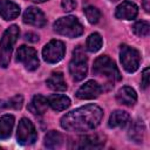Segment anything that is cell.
Returning a JSON list of instances; mask_svg holds the SVG:
<instances>
[{
	"instance_id": "484cf974",
	"label": "cell",
	"mask_w": 150,
	"mask_h": 150,
	"mask_svg": "<svg viewBox=\"0 0 150 150\" xmlns=\"http://www.w3.org/2000/svg\"><path fill=\"white\" fill-rule=\"evenodd\" d=\"M84 14L87 16V20L90 22V23H97L101 19V12L94 7V6H88L84 8Z\"/></svg>"
},
{
	"instance_id": "7a4b0ae2",
	"label": "cell",
	"mask_w": 150,
	"mask_h": 150,
	"mask_svg": "<svg viewBox=\"0 0 150 150\" xmlns=\"http://www.w3.org/2000/svg\"><path fill=\"white\" fill-rule=\"evenodd\" d=\"M19 35L20 29L16 25H12L4 32L2 38L0 40V67L6 68L9 64L12 50Z\"/></svg>"
},
{
	"instance_id": "8fae6325",
	"label": "cell",
	"mask_w": 150,
	"mask_h": 150,
	"mask_svg": "<svg viewBox=\"0 0 150 150\" xmlns=\"http://www.w3.org/2000/svg\"><path fill=\"white\" fill-rule=\"evenodd\" d=\"M23 22L28 23L30 26H35V27H43L47 23L46 16L43 14V12L41 9H39L38 7H28L25 13H23Z\"/></svg>"
},
{
	"instance_id": "7c38bea8",
	"label": "cell",
	"mask_w": 150,
	"mask_h": 150,
	"mask_svg": "<svg viewBox=\"0 0 150 150\" xmlns=\"http://www.w3.org/2000/svg\"><path fill=\"white\" fill-rule=\"evenodd\" d=\"M138 7L131 1H123L116 7L115 16L121 20H132L137 16Z\"/></svg>"
},
{
	"instance_id": "52a82bcc",
	"label": "cell",
	"mask_w": 150,
	"mask_h": 150,
	"mask_svg": "<svg viewBox=\"0 0 150 150\" xmlns=\"http://www.w3.org/2000/svg\"><path fill=\"white\" fill-rule=\"evenodd\" d=\"M16 138H18V142L22 145H29L36 141L38 132L30 120L25 118V117L20 120L19 125H18Z\"/></svg>"
},
{
	"instance_id": "4dcf8cb0",
	"label": "cell",
	"mask_w": 150,
	"mask_h": 150,
	"mask_svg": "<svg viewBox=\"0 0 150 150\" xmlns=\"http://www.w3.org/2000/svg\"><path fill=\"white\" fill-rule=\"evenodd\" d=\"M29 1H33V2H45L47 0H29Z\"/></svg>"
},
{
	"instance_id": "5b68a950",
	"label": "cell",
	"mask_w": 150,
	"mask_h": 150,
	"mask_svg": "<svg viewBox=\"0 0 150 150\" xmlns=\"http://www.w3.org/2000/svg\"><path fill=\"white\" fill-rule=\"evenodd\" d=\"M93 74L104 76L111 81H120L122 77L116 63L107 55H101L94 61Z\"/></svg>"
},
{
	"instance_id": "e0dca14e",
	"label": "cell",
	"mask_w": 150,
	"mask_h": 150,
	"mask_svg": "<svg viewBox=\"0 0 150 150\" xmlns=\"http://www.w3.org/2000/svg\"><path fill=\"white\" fill-rule=\"evenodd\" d=\"M48 108V101L42 95H35L28 104V110L35 115H42Z\"/></svg>"
},
{
	"instance_id": "44dd1931",
	"label": "cell",
	"mask_w": 150,
	"mask_h": 150,
	"mask_svg": "<svg viewBox=\"0 0 150 150\" xmlns=\"http://www.w3.org/2000/svg\"><path fill=\"white\" fill-rule=\"evenodd\" d=\"M62 141H63V136L59 131L52 130V131L46 134L43 144L48 149H55V148H59L62 144Z\"/></svg>"
},
{
	"instance_id": "4fadbf2b",
	"label": "cell",
	"mask_w": 150,
	"mask_h": 150,
	"mask_svg": "<svg viewBox=\"0 0 150 150\" xmlns=\"http://www.w3.org/2000/svg\"><path fill=\"white\" fill-rule=\"evenodd\" d=\"M104 143V137L101 135H86L83 137H80L74 146L79 149H98L102 148Z\"/></svg>"
},
{
	"instance_id": "ffe728a7",
	"label": "cell",
	"mask_w": 150,
	"mask_h": 150,
	"mask_svg": "<svg viewBox=\"0 0 150 150\" xmlns=\"http://www.w3.org/2000/svg\"><path fill=\"white\" fill-rule=\"evenodd\" d=\"M14 127V116L6 114L0 117V139H6L11 136Z\"/></svg>"
},
{
	"instance_id": "1f68e13d",
	"label": "cell",
	"mask_w": 150,
	"mask_h": 150,
	"mask_svg": "<svg viewBox=\"0 0 150 150\" xmlns=\"http://www.w3.org/2000/svg\"><path fill=\"white\" fill-rule=\"evenodd\" d=\"M111 1H117V0H111Z\"/></svg>"
},
{
	"instance_id": "d6986e66",
	"label": "cell",
	"mask_w": 150,
	"mask_h": 150,
	"mask_svg": "<svg viewBox=\"0 0 150 150\" xmlns=\"http://www.w3.org/2000/svg\"><path fill=\"white\" fill-rule=\"evenodd\" d=\"M129 114L127 111L123 110H115L110 117H109V122L108 125L110 128H123L127 125V123L129 122Z\"/></svg>"
},
{
	"instance_id": "30bf717a",
	"label": "cell",
	"mask_w": 150,
	"mask_h": 150,
	"mask_svg": "<svg viewBox=\"0 0 150 150\" xmlns=\"http://www.w3.org/2000/svg\"><path fill=\"white\" fill-rule=\"evenodd\" d=\"M102 93V87L94 80L86 82L76 91V97L80 100H93Z\"/></svg>"
},
{
	"instance_id": "9c48e42d",
	"label": "cell",
	"mask_w": 150,
	"mask_h": 150,
	"mask_svg": "<svg viewBox=\"0 0 150 150\" xmlns=\"http://www.w3.org/2000/svg\"><path fill=\"white\" fill-rule=\"evenodd\" d=\"M16 61L21 62L25 68L29 71H33L39 68V57L38 53L33 47L20 46L16 52Z\"/></svg>"
},
{
	"instance_id": "2e32d148",
	"label": "cell",
	"mask_w": 150,
	"mask_h": 150,
	"mask_svg": "<svg viewBox=\"0 0 150 150\" xmlns=\"http://www.w3.org/2000/svg\"><path fill=\"white\" fill-rule=\"evenodd\" d=\"M47 101H48V105H50L52 109H54L55 111H63L70 105L69 97L66 95H61V94L50 95L47 98Z\"/></svg>"
},
{
	"instance_id": "8992f818",
	"label": "cell",
	"mask_w": 150,
	"mask_h": 150,
	"mask_svg": "<svg viewBox=\"0 0 150 150\" xmlns=\"http://www.w3.org/2000/svg\"><path fill=\"white\" fill-rule=\"evenodd\" d=\"M120 59L123 68L128 73H135L139 67L141 56L137 49L129 47L127 45H122L120 49Z\"/></svg>"
},
{
	"instance_id": "6da1fadb",
	"label": "cell",
	"mask_w": 150,
	"mask_h": 150,
	"mask_svg": "<svg viewBox=\"0 0 150 150\" xmlns=\"http://www.w3.org/2000/svg\"><path fill=\"white\" fill-rule=\"evenodd\" d=\"M103 118V110L96 104H87L67 112L61 118V127L74 132L94 130Z\"/></svg>"
},
{
	"instance_id": "ba28073f",
	"label": "cell",
	"mask_w": 150,
	"mask_h": 150,
	"mask_svg": "<svg viewBox=\"0 0 150 150\" xmlns=\"http://www.w3.org/2000/svg\"><path fill=\"white\" fill-rule=\"evenodd\" d=\"M64 53H66L64 43L60 40L49 41L42 49L43 60L48 63H57L63 59Z\"/></svg>"
},
{
	"instance_id": "cb8c5ba5",
	"label": "cell",
	"mask_w": 150,
	"mask_h": 150,
	"mask_svg": "<svg viewBox=\"0 0 150 150\" xmlns=\"http://www.w3.org/2000/svg\"><path fill=\"white\" fill-rule=\"evenodd\" d=\"M22 103H23V97L21 95H16L9 100L0 101V109H7V108L20 109L22 107Z\"/></svg>"
},
{
	"instance_id": "603a6c76",
	"label": "cell",
	"mask_w": 150,
	"mask_h": 150,
	"mask_svg": "<svg viewBox=\"0 0 150 150\" xmlns=\"http://www.w3.org/2000/svg\"><path fill=\"white\" fill-rule=\"evenodd\" d=\"M86 47L91 53H95V52L100 50L101 47H102V38H101V35L98 33H91L87 39Z\"/></svg>"
},
{
	"instance_id": "d4e9b609",
	"label": "cell",
	"mask_w": 150,
	"mask_h": 150,
	"mask_svg": "<svg viewBox=\"0 0 150 150\" xmlns=\"http://www.w3.org/2000/svg\"><path fill=\"white\" fill-rule=\"evenodd\" d=\"M132 32L137 35V36H148L149 32H150V25L148 21H137L134 26H132Z\"/></svg>"
},
{
	"instance_id": "5bb4252c",
	"label": "cell",
	"mask_w": 150,
	"mask_h": 150,
	"mask_svg": "<svg viewBox=\"0 0 150 150\" xmlns=\"http://www.w3.org/2000/svg\"><path fill=\"white\" fill-rule=\"evenodd\" d=\"M20 14V6L11 0H0V15L4 20H13Z\"/></svg>"
},
{
	"instance_id": "ac0fdd59",
	"label": "cell",
	"mask_w": 150,
	"mask_h": 150,
	"mask_svg": "<svg viewBox=\"0 0 150 150\" xmlns=\"http://www.w3.org/2000/svg\"><path fill=\"white\" fill-rule=\"evenodd\" d=\"M47 86L55 91H64L67 89V84L63 77V74L61 71H54L52 75L47 79Z\"/></svg>"
},
{
	"instance_id": "9a60e30c",
	"label": "cell",
	"mask_w": 150,
	"mask_h": 150,
	"mask_svg": "<svg viewBox=\"0 0 150 150\" xmlns=\"http://www.w3.org/2000/svg\"><path fill=\"white\" fill-rule=\"evenodd\" d=\"M116 100H117V102L120 104L131 107V105H134L137 102V94H136V91L131 87L124 86V87H122L117 91Z\"/></svg>"
},
{
	"instance_id": "7402d4cb",
	"label": "cell",
	"mask_w": 150,
	"mask_h": 150,
	"mask_svg": "<svg viewBox=\"0 0 150 150\" xmlns=\"http://www.w3.org/2000/svg\"><path fill=\"white\" fill-rule=\"evenodd\" d=\"M143 136H144V125L142 121L134 122L129 129V137L136 143H142Z\"/></svg>"
},
{
	"instance_id": "f546056e",
	"label": "cell",
	"mask_w": 150,
	"mask_h": 150,
	"mask_svg": "<svg viewBox=\"0 0 150 150\" xmlns=\"http://www.w3.org/2000/svg\"><path fill=\"white\" fill-rule=\"evenodd\" d=\"M149 2H150V0H143V7H144V9H145L146 13H149V11H150Z\"/></svg>"
},
{
	"instance_id": "f1b7e54d",
	"label": "cell",
	"mask_w": 150,
	"mask_h": 150,
	"mask_svg": "<svg viewBox=\"0 0 150 150\" xmlns=\"http://www.w3.org/2000/svg\"><path fill=\"white\" fill-rule=\"evenodd\" d=\"M25 40L29 41V42H36V41H39V35L35 34V33L28 32V33L25 34Z\"/></svg>"
},
{
	"instance_id": "277c9868",
	"label": "cell",
	"mask_w": 150,
	"mask_h": 150,
	"mask_svg": "<svg viewBox=\"0 0 150 150\" xmlns=\"http://www.w3.org/2000/svg\"><path fill=\"white\" fill-rule=\"evenodd\" d=\"M54 32L68 38H77L83 33V26L77 18L68 15L57 19L53 25Z\"/></svg>"
},
{
	"instance_id": "83f0119b",
	"label": "cell",
	"mask_w": 150,
	"mask_h": 150,
	"mask_svg": "<svg viewBox=\"0 0 150 150\" xmlns=\"http://www.w3.org/2000/svg\"><path fill=\"white\" fill-rule=\"evenodd\" d=\"M142 88L143 89H146L148 86H149V68H145L142 73Z\"/></svg>"
},
{
	"instance_id": "3957f363",
	"label": "cell",
	"mask_w": 150,
	"mask_h": 150,
	"mask_svg": "<svg viewBox=\"0 0 150 150\" xmlns=\"http://www.w3.org/2000/svg\"><path fill=\"white\" fill-rule=\"evenodd\" d=\"M88 71V59L81 46L76 47L73 52V57L69 62V73L73 81H82L87 76Z\"/></svg>"
},
{
	"instance_id": "4316f807",
	"label": "cell",
	"mask_w": 150,
	"mask_h": 150,
	"mask_svg": "<svg viewBox=\"0 0 150 150\" xmlns=\"http://www.w3.org/2000/svg\"><path fill=\"white\" fill-rule=\"evenodd\" d=\"M61 7L64 12H70V11L75 9L76 1L75 0H62L61 1Z\"/></svg>"
}]
</instances>
